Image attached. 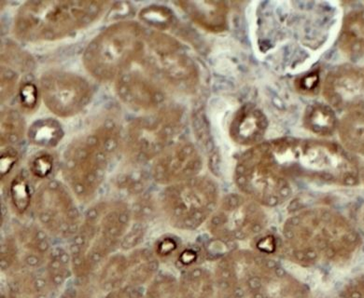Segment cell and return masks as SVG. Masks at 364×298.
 Returning <instances> with one entry per match:
<instances>
[{"label": "cell", "mask_w": 364, "mask_h": 298, "mask_svg": "<svg viewBox=\"0 0 364 298\" xmlns=\"http://www.w3.org/2000/svg\"><path fill=\"white\" fill-rule=\"evenodd\" d=\"M362 245L357 228L331 209H306L292 214L283 226L282 256L301 267L348 266Z\"/></svg>", "instance_id": "1"}, {"label": "cell", "mask_w": 364, "mask_h": 298, "mask_svg": "<svg viewBox=\"0 0 364 298\" xmlns=\"http://www.w3.org/2000/svg\"><path fill=\"white\" fill-rule=\"evenodd\" d=\"M261 148L273 171L291 184L298 180L341 187L360 183L359 162L336 143L280 138L262 143Z\"/></svg>", "instance_id": "2"}, {"label": "cell", "mask_w": 364, "mask_h": 298, "mask_svg": "<svg viewBox=\"0 0 364 298\" xmlns=\"http://www.w3.org/2000/svg\"><path fill=\"white\" fill-rule=\"evenodd\" d=\"M215 281L219 291L240 298H313L309 286L276 258L247 250L223 256Z\"/></svg>", "instance_id": "3"}, {"label": "cell", "mask_w": 364, "mask_h": 298, "mask_svg": "<svg viewBox=\"0 0 364 298\" xmlns=\"http://www.w3.org/2000/svg\"><path fill=\"white\" fill-rule=\"evenodd\" d=\"M109 5L80 0L25 2L14 18V35L26 43L60 40L97 22Z\"/></svg>", "instance_id": "4"}, {"label": "cell", "mask_w": 364, "mask_h": 298, "mask_svg": "<svg viewBox=\"0 0 364 298\" xmlns=\"http://www.w3.org/2000/svg\"><path fill=\"white\" fill-rule=\"evenodd\" d=\"M119 143L117 128L105 124L68 145L63 160V177L80 201H91L97 193Z\"/></svg>", "instance_id": "5"}, {"label": "cell", "mask_w": 364, "mask_h": 298, "mask_svg": "<svg viewBox=\"0 0 364 298\" xmlns=\"http://www.w3.org/2000/svg\"><path fill=\"white\" fill-rule=\"evenodd\" d=\"M148 35L139 23H112L91 40L83 53L85 70L101 82H115L144 55Z\"/></svg>", "instance_id": "6"}, {"label": "cell", "mask_w": 364, "mask_h": 298, "mask_svg": "<svg viewBox=\"0 0 364 298\" xmlns=\"http://www.w3.org/2000/svg\"><path fill=\"white\" fill-rule=\"evenodd\" d=\"M139 62L144 72L164 89L190 92L198 85L199 74L195 62L176 38L164 33L149 35Z\"/></svg>", "instance_id": "7"}, {"label": "cell", "mask_w": 364, "mask_h": 298, "mask_svg": "<svg viewBox=\"0 0 364 298\" xmlns=\"http://www.w3.org/2000/svg\"><path fill=\"white\" fill-rule=\"evenodd\" d=\"M161 204L173 226L196 231L210 219L219 206V189L213 179L198 175L166 187Z\"/></svg>", "instance_id": "8"}, {"label": "cell", "mask_w": 364, "mask_h": 298, "mask_svg": "<svg viewBox=\"0 0 364 298\" xmlns=\"http://www.w3.org/2000/svg\"><path fill=\"white\" fill-rule=\"evenodd\" d=\"M131 210L121 201L100 202L86 211L82 226L70 247L73 256L90 248L92 263H98L104 253L124 241L131 221Z\"/></svg>", "instance_id": "9"}, {"label": "cell", "mask_w": 364, "mask_h": 298, "mask_svg": "<svg viewBox=\"0 0 364 298\" xmlns=\"http://www.w3.org/2000/svg\"><path fill=\"white\" fill-rule=\"evenodd\" d=\"M182 128L183 112L175 106H164L134 119L127 129L128 154L136 162L155 160L176 142Z\"/></svg>", "instance_id": "10"}, {"label": "cell", "mask_w": 364, "mask_h": 298, "mask_svg": "<svg viewBox=\"0 0 364 298\" xmlns=\"http://www.w3.org/2000/svg\"><path fill=\"white\" fill-rule=\"evenodd\" d=\"M208 221L211 234L230 243L255 238L267 224L262 205L237 193L225 197Z\"/></svg>", "instance_id": "11"}, {"label": "cell", "mask_w": 364, "mask_h": 298, "mask_svg": "<svg viewBox=\"0 0 364 298\" xmlns=\"http://www.w3.org/2000/svg\"><path fill=\"white\" fill-rule=\"evenodd\" d=\"M34 211L38 221L53 236H75L82 219L70 190L56 180L41 184L35 193Z\"/></svg>", "instance_id": "12"}, {"label": "cell", "mask_w": 364, "mask_h": 298, "mask_svg": "<svg viewBox=\"0 0 364 298\" xmlns=\"http://www.w3.org/2000/svg\"><path fill=\"white\" fill-rule=\"evenodd\" d=\"M41 96L46 106L59 118L74 117L90 104V83L79 74L48 71L40 80Z\"/></svg>", "instance_id": "13"}, {"label": "cell", "mask_w": 364, "mask_h": 298, "mask_svg": "<svg viewBox=\"0 0 364 298\" xmlns=\"http://www.w3.org/2000/svg\"><path fill=\"white\" fill-rule=\"evenodd\" d=\"M203 160L196 145L186 140L176 141L154 160L151 175L156 183L171 186L198 177Z\"/></svg>", "instance_id": "14"}, {"label": "cell", "mask_w": 364, "mask_h": 298, "mask_svg": "<svg viewBox=\"0 0 364 298\" xmlns=\"http://www.w3.org/2000/svg\"><path fill=\"white\" fill-rule=\"evenodd\" d=\"M323 94L334 109L347 113L364 110V67L334 68L325 79Z\"/></svg>", "instance_id": "15"}, {"label": "cell", "mask_w": 364, "mask_h": 298, "mask_svg": "<svg viewBox=\"0 0 364 298\" xmlns=\"http://www.w3.org/2000/svg\"><path fill=\"white\" fill-rule=\"evenodd\" d=\"M119 99L136 111L154 112L164 106L165 89L145 72L130 70L115 80Z\"/></svg>", "instance_id": "16"}, {"label": "cell", "mask_w": 364, "mask_h": 298, "mask_svg": "<svg viewBox=\"0 0 364 298\" xmlns=\"http://www.w3.org/2000/svg\"><path fill=\"white\" fill-rule=\"evenodd\" d=\"M267 127V116L261 109L255 104H244L232 119L230 137L235 144L253 148L261 144Z\"/></svg>", "instance_id": "17"}, {"label": "cell", "mask_w": 364, "mask_h": 298, "mask_svg": "<svg viewBox=\"0 0 364 298\" xmlns=\"http://www.w3.org/2000/svg\"><path fill=\"white\" fill-rule=\"evenodd\" d=\"M181 10L200 28L220 33L228 28V7L222 1L178 2Z\"/></svg>", "instance_id": "18"}, {"label": "cell", "mask_w": 364, "mask_h": 298, "mask_svg": "<svg viewBox=\"0 0 364 298\" xmlns=\"http://www.w3.org/2000/svg\"><path fill=\"white\" fill-rule=\"evenodd\" d=\"M340 50L348 58H364V10L349 11L343 21L338 38Z\"/></svg>", "instance_id": "19"}, {"label": "cell", "mask_w": 364, "mask_h": 298, "mask_svg": "<svg viewBox=\"0 0 364 298\" xmlns=\"http://www.w3.org/2000/svg\"><path fill=\"white\" fill-rule=\"evenodd\" d=\"M338 133L349 153L364 158V110L348 112L339 121Z\"/></svg>", "instance_id": "20"}, {"label": "cell", "mask_w": 364, "mask_h": 298, "mask_svg": "<svg viewBox=\"0 0 364 298\" xmlns=\"http://www.w3.org/2000/svg\"><path fill=\"white\" fill-rule=\"evenodd\" d=\"M304 126L319 136H333L339 122L332 106L322 103L311 104L304 114Z\"/></svg>", "instance_id": "21"}, {"label": "cell", "mask_w": 364, "mask_h": 298, "mask_svg": "<svg viewBox=\"0 0 364 298\" xmlns=\"http://www.w3.org/2000/svg\"><path fill=\"white\" fill-rule=\"evenodd\" d=\"M216 287V281L205 268H193L183 277L184 298H213Z\"/></svg>", "instance_id": "22"}, {"label": "cell", "mask_w": 364, "mask_h": 298, "mask_svg": "<svg viewBox=\"0 0 364 298\" xmlns=\"http://www.w3.org/2000/svg\"><path fill=\"white\" fill-rule=\"evenodd\" d=\"M28 136L33 144L52 148L58 145L62 139L63 130L59 122L55 119H41L32 125Z\"/></svg>", "instance_id": "23"}, {"label": "cell", "mask_w": 364, "mask_h": 298, "mask_svg": "<svg viewBox=\"0 0 364 298\" xmlns=\"http://www.w3.org/2000/svg\"><path fill=\"white\" fill-rule=\"evenodd\" d=\"M26 122L17 110L6 109L1 112V145L6 147L16 145L23 139Z\"/></svg>", "instance_id": "24"}, {"label": "cell", "mask_w": 364, "mask_h": 298, "mask_svg": "<svg viewBox=\"0 0 364 298\" xmlns=\"http://www.w3.org/2000/svg\"><path fill=\"white\" fill-rule=\"evenodd\" d=\"M11 202L18 213H25L31 204V196L28 180L22 175H17L11 187Z\"/></svg>", "instance_id": "25"}, {"label": "cell", "mask_w": 364, "mask_h": 298, "mask_svg": "<svg viewBox=\"0 0 364 298\" xmlns=\"http://www.w3.org/2000/svg\"><path fill=\"white\" fill-rule=\"evenodd\" d=\"M140 17L146 23L156 26V28L165 29L168 28L172 22L171 11L166 7H160V6H154L142 10L140 13Z\"/></svg>", "instance_id": "26"}, {"label": "cell", "mask_w": 364, "mask_h": 298, "mask_svg": "<svg viewBox=\"0 0 364 298\" xmlns=\"http://www.w3.org/2000/svg\"><path fill=\"white\" fill-rule=\"evenodd\" d=\"M255 250L259 255L267 258H274V256H282V241L274 237L272 234H261L255 238Z\"/></svg>", "instance_id": "27"}, {"label": "cell", "mask_w": 364, "mask_h": 298, "mask_svg": "<svg viewBox=\"0 0 364 298\" xmlns=\"http://www.w3.org/2000/svg\"><path fill=\"white\" fill-rule=\"evenodd\" d=\"M331 298H364V274L348 279Z\"/></svg>", "instance_id": "28"}, {"label": "cell", "mask_w": 364, "mask_h": 298, "mask_svg": "<svg viewBox=\"0 0 364 298\" xmlns=\"http://www.w3.org/2000/svg\"><path fill=\"white\" fill-rule=\"evenodd\" d=\"M31 60L26 53L14 47L7 46L2 50V62H5L6 67H13L14 65L21 70H28Z\"/></svg>", "instance_id": "29"}, {"label": "cell", "mask_w": 364, "mask_h": 298, "mask_svg": "<svg viewBox=\"0 0 364 298\" xmlns=\"http://www.w3.org/2000/svg\"><path fill=\"white\" fill-rule=\"evenodd\" d=\"M41 92L32 82H23L20 86V104L26 111H33L38 106Z\"/></svg>", "instance_id": "30"}, {"label": "cell", "mask_w": 364, "mask_h": 298, "mask_svg": "<svg viewBox=\"0 0 364 298\" xmlns=\"http://www.w3.org/2000/svg\"><path fill=\"white\" fill-rule=\"evenodd\" d=\"M53 157L48 153H41L33 159L31 170L33 175L38 178H46L53 171Z\"/></svg>", "instance_id": "31"}, {"label": "cell", "mask_w": 364, "mask_h": 298, "mask_svg": "<svg viewBox=\"0 0 364 298\" xmlns=\"http://www.w3.org/2000/svg\"><path fill=\"white\" fill-rule=\"evenodd\" d=\"M18 76L11 67L2 65L1 67V100L10 99L16 89Z\"/></svg>", "instance_id": "32"}, {"label": "cell", "mask_w": 364, "mask_h": 298, "mask_svg": "<svg viewBox=\"0 0 364 298\" xmlns=\"http://www.w3.org/2000/svg\"><path fill=\"white\" fill-rule=\"evenodd\" d=\"M319 82L318 74L317 73L307 74L301 77L298 82V89L303 92H314L318 88Z\"/></svg>", "instance_id": "33"}, {"label": "cell", "mask_w": 364, "mask_h": 298, "mask_svg": "<svg viewBox=\"0 0 364 298\" xmlns=\"http://www.w3.org/2000/svg\"><path fill=\"white\" fill-rule=\"evenodd\" d=\"M216 298H240L237 296H235V294L226 293V292H219V296H218Z\"/></svg>", "instance_id": "34"}, {"label": "cell", "mask_w": 364, "mask_h": 298, "mask_svg": "<svg viewBox=\"0 0 364 298\" xmlns=\"http://www.w3.org/2000/svg\"><path fill=\"white\" fill-rule=\"evenodd\" d=\"M360 165V181L363 182L364 184V158L362 163H359Z\"/></svg>", "instance_id": "35"}, {"label": "cell", "mask_w": 364, "mask_h": 298, "mask_svg": "<svg viewBox=\"0 0 364 298\" xmlns=\"http://www.w3.org/2000/svg\"><path fill=\"white\" fill-rule=\"evenodd\" d=\"M360 223H362L363 228H364V207L360 213Z\"/></svg>", "instance_id": "36"}]
</instances>
